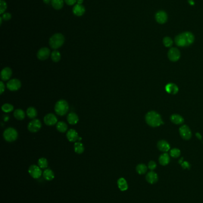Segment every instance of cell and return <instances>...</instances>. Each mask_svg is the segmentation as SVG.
<instances>
[{"mask_svg":"<svg viewBox=\"0 0 203 203\" xmlns=\"http://www.w3.org/2000/svg\"><path fill=\"white\" fill-rule=\"evenodd\" d=\"M194 39V35L191 32H185L175 37L174 42L179 47H186L191 45Z\"/></svg>","mask_w":203,"mask_h":203,"instance_id":"1","label":"cell"},{"mask_svg":"<svg viewBox=\"0 0 203 203\" xmlns=\"http://www.w3.org/2000/svg\"><path fill=\"white\" fill-rule=\"evenodd\" d=\"M145 121L149 126L153 127L159 126L163 124L160 115L154 111H151L147 114Z\"/></svg>","mask_w":203,"mask_h":203,"instance_id":"2","label":"cell"},{"mask_svg":"<svg viewBox=\"0 0 203 203\" xmlns=\"http://www.w3.org/2000/svg\"><path fill=\"white\" fill-rule=\"evenodd\" d=\"M65 37L61 33H55L51 36L49 40L51 48L57 49L60 48L65 43Z\"/></svg>","mask_w":203,"mask_h":203,"instance_id":"3","label":"cell"},{"mask_svg":"<svg viewBox=\"0 0 203 203\" xmlns=\"http://www.w3.org/2000/svg\"><path fill=\"white\" fill-rule=\"evenodd\" d=\"M69 106L68 103L63 99H61L57 102L54 106V111L55 113L59 116L65 115L69 111Z\"/></svg>","mask_w":203,"mask_h":203,"instance_id":"4","label":"cell"},{"mask_svg":"<svg viewBox=\"0 0 203 203\" xmlns=\"http://www.w3.org/2000/svg\"><path fill=\"white\" fill-rule=\"evenodd\" d=\"M3 137L8 142H13L18 137V132L12 127L7 128L3 132Z\"/></svg>","mask_w":203,"mask_h":203,"instance_id":"5","label":"cell"},{"mask_svg":"<svg viewBox=\"0 0 203 203\" xmlns=\"http://www.w3.org/2000/svg\"><path fill=\"white\" fill-rule=\"evenodd\" d=\"M28 172L30 176L34 179H39L42 175L41 168L35 165H32L29 167Z\"/></svg>","mask_w":203,"mask_h":203,"instance_id":"6","label":"cell"},{"mask_svg":"<svg viewBox=\"0 0 203 203\" xmlns=\"http://www.w3.org/2000/svg\"><path fill=\"white\" fill-rule=\"evenodd\" d=\"M41 126H42V123L40 121V120L34 119L28 124V129L29 131L32 132H36L40 130Z\"/></svg>","mask_w":203,"mask_h":203,"instance_id":"7","label":"cell"},{"mask_svg":"<svg viewBox=\"0 0 203 203\" xmlns=\"http://www.w3.org/2000/svg\"><path fill=\"white\" fill-rule=\"evenodd\" d=\"M7 87L10 91H17L21 87V82L17 78H13L8 82Z\"/></svg>","mask_w":203,"mask_h":203,"instance_id":"8","label":"cell"},{"mask_svg":"<svg viewBox=\"0 0 203 203\" xmlns=\"http://www.w3.org/2000/svg\"><path fill=\"white\" fill-rule=\"evenodd\" d=\"M156 22L159 24H164L166 23L168 19L167 13L163 10H160L156 12L155 15Z\"/></svg>","mask_w":203,"mask_h":203,"instance_id":"9","label":"cell"},{"mask_svg":"<svg viewBox=\"0 0 203 203\" xmlns=\"http://www.w3.org/2000/svg\"><path fill=\"white\" fill-rule=\"evenodd\" d=\"M180 57V53L178 49L172 48L168 52V58L172 61H176L179 60Z\"/></svg>","mask_w":203,"mask_h":203,"instance_id":"10","label":"cell"},{"mask_svg":"<svg viewBox=\"0 0 203 203\" xmlns=\"http://www.w3.org/2000/svg\"><path fill=\"white\" fill-rule=\"evenodd\" d=\"M57 118L53 114H47L44 118V123L48 126H54L57 124Z\"/></svg>","mask_w":203,"mask_h":203,"instance_id":"11","label":"cell"},{"mask_svg":"<svg viewBox=\"0 0 203 203\" xmlns=\"http://www.w3.org/2000/svg\"><path fill=\"white\" fill-rule=\"evenodd\" d=\"M51 55L50 50L48 48L44 47V48H41L38 53H37V58L39 60L44 61L47 60L49 55Z\"/></svg>","mask_w":203,"mask_h":203,"instance_id":"12","label":"cell"},{"mask_svg":"<svg viewBox=\"0 0 203 203\" xmlns=\"http://www.w3.org/2000/svg\"><path fill=\"white\" fill-rule=\"evenodd\" d=\"M179 133L181 137L185 140H189L191 137V131L190 128L186 126H182L179 128Z\"/></svg>","mask_w":203,"mask_h":203,"instance_id":"13","label":"cell"},{"mask_svg":"<svg viewBox=\"0 0 203 203\" xmlns=\"http://www.w3.org/2000/svg\"><path fill=\"white\" fill-rule=\"evenodd\" d=\"M66 137L70 142H76L79 138L78 132L74 129H70L67 131Z\"/></svg>","mask_w":203,"mask_h":203,"instance_id":"14","label":"cell"},{"mask_svg":"<svg viewBox=\"0 0 203 203\" xmlns=\"http://www.w3.org/2000/svg\"><path fill=\"white\" fill-rule=\"evenodd\" d=\"M145 179L150 184H154L158 181L159 177L157 173L154 172L153 171H151L147 174Z\"/></svg>","mask_w":203,"mask_h":203,"instance_id":"15","label":"cell"},{"mask_svg":"<svg viewBox=\"0 0 203 203\" xmlns=\"http://www.w3.org/2000/svg\"><path fill=\"white\" fill-rule=\"evenodd\" d=\"M12 76V71L9 67L4 68L1 72V78L3 81L8 80Z\"/></svg>","mask_w":203,"mask_h":203,"instance_id":"16","label":"cell"},{"mask_svg":"<svg viewBox=\"0 0 203 203\" xmlns=\"http://www.w3.org/2000/svg\"><path fill=\"white\" fill-rule=\"evenodd\" d=\"M85 12V8L82 4H76L75 5V6L73 7V14L78 16H82V15H84V13Z\"/></svg>","mask_w":203,"mask_h":203,"instance_id":"17","label":"cell"},{"mask_svg":"<svg viewBox=\"0 0 203 203\" xmlns=\"http://www.w3.org/2000/svg\"><path fill=\"white\" fill-rule=\"evenodd\" d=\"M67 120L69 124H70V125H75L79 121V117L78 115L75 114V112H70L68 114Z\"/></svg>","mask_w":203,"mask_h":203,"instance_id":"18","label":"cell"},{"mask_svg":"<svg viewBox=\"0 0 203 203\" xmlns=\"http://www.w3.org/2000/svg\"><path fill=\"white\" fill-rule=\"evenodd\" d=\"M42 175H43V178H44V179L46 181H53L55 177L54 172L50 169H46L43 172Z\"/></svg>","mask_w":203,"mask_h":203,"instance_id":"19","label":"cell"},{"mask_svg":"<svg viewBox=\"0 0 203 203\" xmlns=\"http://www.w3.org/2000/svg\"><path fill=\"white\" fill-rule=\"evenodd\" d=\"M117 186L121 191H125L128 189V184L124 178H120L117 180Z\"/></svg>","mask_w":203,"mask_h":203,"instance_id":"20","label":"cell"},{"mask_svg":"<svg viewBox=\"0 0 203 203\" xmlns=\"http://www.w3.org/2000/svg\"><path fill=\"white\" fill-rule=\"evenodd\" d=\"M157 147L161 151L166 152L170 149V145L167 141L164 140H161L157 144Z\"/></svg>","mask_w":203,"mask_h":203,"instance_id":"21","label":"cell"},{"mask_svg":"<svg viewBox=\"0 0 203 203\" xmlns=\"http://www.w3.org/2000/svg\"><path fill=\"white\" fill-rule=\"evenodd\" d=\"M166 91L168 93L174 95L178 93V87L174 84L169 83L166 85Z\"/></svg>","mask_w":203,"mask_h":203,"instance_id":"22","label":"cell"},{"mask_svg":"<svg viewBox=\"0 0 203 203\" xmlns=\"http://www.w3.org/2000/svg\"><path fill=\"white\" fill-rule=\"evenodd\" d=\"M170 120L173 123L175 124H182L184 121V118L180 115H178V114L172 115L170 116Z\"/></svg>","mask_w":203,"mask_h":203,"instance_id":"23","label":"cell"},{"mask_svg":"<svg viewBox=\"0 0 203 203\" xmlns=\"http://www.w3.org/2000/svg\"><path fill=\"white\" fill-rule=\"evenodd\" d=\"M170 161V157L167 153L162 154L159 157V162L162 166H166Z\"/></svg>","mask_w":203,"mask_h":203,"instance_id":"24","label":"cell"},{"mask_svg":"<svg viewBox=\"0 0 203 203\" xmlns=\"http://www.w3.org/2000/svg\"><path fill=\"white\" fill-rule=\"evenodd\" d=\"M74 150L77 154L81 155L83 153L85 150L84 144L81 142H75L74 144Z\"/></svg>","mask_w":203,"mask_h":203,"instance_id":"25","label":"cell"},{"mask_svg":"<svg viewBox=\"0 0 203 203\" xmlns=\"http://www.w3.org/2000/svg\"><path fill=\"white\" fill-rule=\"evenodd\" d=\"M13 115L16 119L20 120V121L23 120L25 118V114H24V111L20 109H16L14 112Z\"/></svg>","mask_w":203,"mask_h":203,"instance_id":"26","label":"cell"},{"mask_svg":"<svg viewBox=\"0 0 203 203\" xmlns=\"http://www.w3.org/2000/svg\"><path fill=\"white\" fill-rule=\"evenodd\" d=\"M26 114L27 116L30 118V119H34L36 118L38 115V112L36 109L34 107H29L28 108L26 111Z\"/></svg>","mask_w":203,"mask_h":203,"instance_id":"27","label":"cell"},{"mask_svg":"<svg viewBox=\"0 0 203 203\" xmlns=\"http://www.w3.org/2000/svg\"><path fill=\"white\" fill-rule=\"evenodd\" d=\"M57 130L60 132H65L67 130V126L65 122L59 121L56 124Z\"/></svg>","mask_w":203,"mask_h":203,"instance_id":"28","label":"cell"},{"mask_svg":"<svg viewBox=\"0 0 203 203\" xmlns=\"http://www.w3.org/2000/svg\"><path fill=\"white\" fill-rule=\"evenodd\" d=\"M63 4V0H51V5L55 10H60L62 8Z\"/></svg>","mask_w":203,"mask_h":203,"instance_id":"29","label":"cell"},{"mask_svg":"<svg viewBox=\"0 0 203 203\" xmlns=\"http://www.w3.org/2000/svg\"><path fill=\"white\" fill-rule=\"evenodd\" d=\"M148 167L144 164H139L136 167V171L139 175H143L147 172Z\"/></svg>","mask_w":203,"mask_h":203,"instance_id":"30","label":"cell"},{"mask_svg":"<svg viewBox=\"0 0 203 203\" xmlns=\"http://www.w3.org/2000/svg\"><path fill=\"white\" fill-rule=\"evenodd\" d=\"M51 58L52 61L55 62H59L61 60V54L60 52L57 50L53 51L52 53L51 54Z\"/></svg>","mask_w":203,"mask_h":203,"instance_id":"31","label":"cell"},{"mask_svg":"<svg viewBox=\"0 0 203 203\" xmlns=\"http://www.w3.org/2000/svg\"><path fill=\"white\" fill-rule=\"evenodd\" d=\"M38 166L41 169H46L48 167V162L47 159L44 157H41L40 158L38 161Z\"/></svg>","mask_w":203,"mask_h":203,"instance_id":"32","label":"cell"},{"mask_svg":"<svg viewBox=\"0 0 203 203\" xmlns=\"http://www.w3.org/2000/svg\"><path fill=\"white\" fill-rule=\"evenodd\" d=\"M1 109L4 112L8 113V112H11L13 111L14 107L12 105L10 104V103H5L2 106Z\"/></svg>","mask_w":203,"mask_h":203,"instance_id":"33","label":"cell"},{"mask_svg":"<svg viewBox=\"0 0 203 203\" xmlns=\"http://www.w3.org/2000/svg\"><path fill=\"white\" fill-rule=\"evenodd\" d=\"M163 42L164 45L167 48L171 47L173 43V40L172 39V38L170 37H168V36L164 37V39L163 40Z\"/></svg>","mask_w":203,"mask_h":203,"instance_id":"34","label":"cell"},{"mask_svg":"<svg viewBox=\"0 0 203 203\" xmlns=\"http://www.w3.org/2000/svg\"><path fill=\"white\" fill-rule=\"evenodd\" d=\"M170 155L174 158H177L180 155V151L178 149H173L172 150H170Z\"/></svg>","mask_w":203,"mask_h":203,"instance_id":"35","label":"cell"},{"mask_svg":"<svg viewBox=\"0 0 203 203\" xmlns=\"http://www.w3.org/2000/svg\"><path fill=\"white\" fill-rule=\"evenodd\" d=\"M7 3L4 0L0 1V13L4 14L7 9Z\"/></svg>","mask_w":203,"mask_h":203,"instance_id":"36","label":"cell"},{"mask_svg":"<svg viewBox=\"0 0 203 203\" xmlns=\"http://www.w3.org/2000/svg\"><path fill=\"white\" fill-rule=\"evenodd\" d=\"M156 167H157V165H156L155 161H150L148 163V167L151 171H154Z\"/></svg>","mask_w":203,"mask_h":203,"instance_id":"37","label":"cell"},{"mask_svg":"<svg viewBox=\"0 0 203 203\" xmlns=\"http://www.w3.org/2000/svg\"><path fill=\"white\" fill-rule=\"evenodd\" d=\"M2 18H3V20H4L6 21H7V20H9L11 19V18H12V15H11V14H10L8 12H6V13H4L3 14Z\"/></svg>","mask_w":203,"mask_h":203,"instance_id":"38","label":"cell"},{"mask_svg":"<svg viewBox=\"0 0 203 203\" xmlns=\"http://www.w3.org/2000/svg\"><path fill=\"white\" fill-rule=\"evenodd\" d=\"M180 165H181V166H182V167L183 169H190V167H191L190 164L188 161H183Z\"/></svg>","mask_w":203,"mask_h":203,"instance_id":"39","label":"cell"},{"mask_svg":"<svg viewBox=\"0 0 203 203\" xmlns=\"http://www.w3.org/2000/svg\"><path fill=\"white\" fill-rule=\"evenodd\" d=\"M65 1L69 6H73L77 2V0H65Z\"/></svg>","mask_w":203,"mask_h":203,"instance_id":"40","label":"cell"},{"mask_svg":"<svg viewBox=\"0 0 203 203\" xmlns=\"http://www.w3.org/2000/svg\"><path fill=\"white\" fill-rule=\"evenodd\" d=\"M5 90V85L3 82H0V94L2 95Z\"/></svg>","mask_w":203,"mask_h":203,"instance_id":"41","label":"cell"},{"mask_svg":"<svg viewBox=\"0 0 203 203\" xmlns=\"http://www.w3.org/2000/svg\"><path fill=\"white\" fill-rule=\"evenodd\" d=\"M188 3H189L191 6H194V4H195V2H194V1L193 0H189V1H188Z\"/></svg>","mask_w":203,"mask_h":203,"instance_id":"42","label":"cell"},{"mask_svg":"<svg viewBox=\"0 0 203 203\" xmlns=\"http://www.w3.org/2000/svg\"><path fill=\"white\" fill-rule=\"evenodd\" d=\"M84 2V0H77V4H82Z\"/></svg>","mask_w":203,"mask_h":203,"instance_id":"43","label":"cell"},{"mask_svg":"<svg viewBox=\"0 0 203 203\" xmlns=\"http://www.w3.org/2000/svg\"><path fill=\"white\" fill-rule=\"evenodd\" d=\"M43 1L45 4H49L51 1V0H43Z\"/></svg>","mask_w":203,"mask_h":203,"instance_id":"44","label":"cell"},{"mask_svg":"<svg viewBox=\"0 0 203 203\" xmlns=\"http://www.w3.org/2000/svg\"><path fill=\"white\" fill-rule=\"evenodd\" d=\"M196 136H197V137L200 140H201V136L199 133H197L196 134Z\"/></svg>","mask_w":203,"mask_h":203,"instance_id":"45","label":"cell"},{"mask_svg":"<svg viewBox=\"0 0 203 203\" xmlns=\"http://www.w3.org/2000/svg\"><path fill=\"white\" fill-rule=\"evenodd\" d=\"M9 119V117L7 116V115H6L4 120V121H8V120Z\"/></svg>","mask_w":203,"mask_h":203,"instance_id":"46","label":"cell"},{"mask_svg":"<svg viewBox=\"0 0 203 203\" xmlns=\"http://www.w3.org/2000/svg\"><path fill=\"white\" fill-rule=\"evenodd\" d=\"M78 140H79V141H81V140H82V137H79V139H78Z\"/></svg>","mask_w":203,"mask_h":203,"instance_id":"47","label":"cell"}]
</instances>
